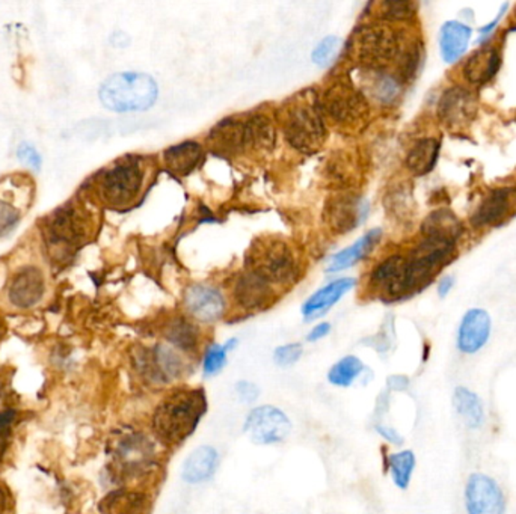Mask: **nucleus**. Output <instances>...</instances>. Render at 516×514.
Instances as JSON below:
<instances>
[{
	"mask_svg": "<svg viewBox=\"0 0 516 514\" xmlns=\"http://www.w3.org/2000/svg\"><path fill=\"white\" fill-rule=\"evenodd\" d=\"M206 412L204 389H177L163 398L154 412V432L163 442L181 443L197 430Z\"/></svg>",
	"mask_w": 516,
	"mask_h": 514,
	"instance_id": "f257e3e1",
	"label": "nucleus"
},
{
	"mask_svg": "<svg viewBox=\"0 0 516 514\" xmlns=\"http://www.w3.org/2000/svg\"><path fill=\"white\" fill-rule=\"evenodd\" d=\"M281 126L287 142L307 154L317 151L326 139L319 99L310 91L287 102L283 108Z\"/></svg>",
	"mask_w": 516,
	"mask_h": 514,
	"instance_id": "f03ea898",
	"label": "nucleus"
},
{
	"mask_svg": "<svg viewBox=\"0 0 516 514\" xmlns=\"http://www.w3.org/2000/svg\"><path fill=\"white\" fill-rule=\"evenodd\" d=\"M158 83L145 73L124 72L109 76L99 91L104 108L117 113L144 112L158 100Z\"/></svg>",
	"mask_w": 516,
	"mask_h": 514,
	"instance_id": "7ed1b4c3",
	"label": "nucleus"
},
{
	"mask_svg": "<svg viewBox=\"0 0 516 514\" xmlns=\"http://www.w3.org/2000/svg\"><path fill=\"white\" fill-rule=\"evenodd\" d=\"M402 49V38L386 22L368 23L361 27L352 45L359 67L373 70H385L386 65L399 59Z\"/></svg>",
	"mask_w": 516,
	"mask_h": 514,
	"instance_id": "20e7f679",
	"label": "nucleus"
},
{
	"mask_svg": "<svg viewBox=\"0 0 516 514\" xmlns=\"http://www.w3.org/2000/svg\"><path fill=\"white\" fill-rule=\"evenodd\" d=\"M144 183V170L140 159L126 157L113 163L97 177L95 190L100 199L111 207L131 206Z\"/></svg>",
	"mask_w": 516,
	"mask_h": 514,
	"instance_id": "39448f33",
	"label": "nucleus"
},
{
	"mask_svg": "<svg viewBox=\"0 0 516 514\" xmlns=\"http://www.w3.org/2000/svg\"><path fill=\"white\" fill-rule=\"evenodd\" d=\"M325 117L343 129L356 130L368 120L367 99L350 81L336 82L319 99Z\"/></svg>",
	"mask_w": 516,
	"mask_h": 514,
	"instance_id": "423d86ee",
	"label": "nucleus"
},
{
	"mask_svg": "<svg viewBox=\"0 0 516 514\" xmlns=\"http://www.w3.org/2000/svg\"><path fill=\"white\" fill-rule=\"evenodd\" d=\"M248 267L269 284H290L297 276V258L281 240L257 242L248 254Z\"/></svg>",
	"mask_w": 516,
	"mask_h": 514,
	"instance_id": "0eeeda50",
	"label": "nucleus"
},
{
	"mask_svg": "<svg viewBox=\"0 0 516 514\" xmlns=\"http://www.w3.org/2000/svg\"><path fill=\"white\" fill-rule=\"evenodd\" d=\"M91 229L92 220L90 213L77 204H68L59 209L54 216H50L45 227V236L52 247L67 251L88 240Z\"/></svg>",
	"mask_w": 516,
	"mask_h": 514,
	"instance_id": "6e6552de",
	"label": "nucleus"
},
{
	"mask_svg": "<svg viewBox=\"0 0 516 514\" xmlns=\"http://www.w3.org/2000/svg\"><path fill=\"white\" fill-rule=\"evenodd\" d=\"M245 433L252 442L258 445H274L283 442L292 432V421L278 407L265 404L254 407L248 413L245 424Z\"/></svg>",
	"mask_w": 516,
	"mask_h": 514,
	"instance_id": "1a4fd4ad",
	"label": "nucleus"
},
{
	"mask_svg": "<svg viewBox=\"0 0 516 514\" xmlns=\"http://www.w3.org/2000/svg\"><path fill=\"white\" fill-rule=\"evenodd\" d=\"M467 514H506L508 501L497 480L482 472L468 477L463 490Z\"/></svg>",
	"mask_w": 516,
	"mask_h": 514,
	"instance_id": "9d476101",
	"label": "nucleus"
},
{
	"mask_svg": "<svg viewBox=\"0 0 516 514\" xmlns=\"http://www.w3.org/2000/svg\"><path fill=\"white\" fill-rule=\"evenodd\" d=\"M454 247V243L440 238H424L411 257L406 258L411 291L426 284L427 279L441 267V264L453 254Z\"/></svg>",
	"mask_w": 516,
	"mask_h": 514,
	"instance_id": "9b49d317",
	"label": "nucleus"
},
{
	"mask_svg": "<svg viewBox=\"0 0 516 514\" xmlns=\"http://www.w3.org/2000/svg\"><path fill=\"white\" fill-rule=\"evenodd\" d=\"M32 201L31 179L9 177L0 184V238L11 233Z\"/></svg>",
	"mask_w": 516,
	"mask_h": 514,
	"instance_id": "f8f14e48",
	"label": "nucleus"
},
{
	"mask_svg": "<svg viewBox=\"0 0 516 514\" xmlns=\"http://www.w3.org/2000/svg\"><path fill=\"white\" fill-rule=\"evenodd\" d=\"M44 275L36 266H23L9 279V304L15 308L29 309L35 306L44 297Z\"/></svg>",
	"mask_w": 516,
	"mask_h": 514,
	"instance_id": "ddd939ff",
	"label": "nucleus"
},
{
	"mask_svg": "<svg viewBox=\"0 0 516 514\" xmlns=\"http://www.w3.org/2000/svg\"><path fill=\"white\" fill-rule=\"evenodd\" d=\"M367 211V202L363 198L342 193L329 199L325 209V220L336 233H350L363 222Z\"/></svg>",
	"mask_w": 516,
	"mask_h": 514,
	"instance_id": "4468645a",
	"label": "nucleus"
},
{
	"mask_svg": "<svg viewBox=\"0 0 516 514\" xmlns=\"http://www.w3.org/2000/svg\"><path fill=\"white\" fill-rule=\"evenodd\" d=\"M492 331V320L488 311L482 308H472L465 313L458 327L456 347L462 354H476L481 352Z\"/></svg>",
	"mask_w": 516,
	"mask_h": 514,
	"instance_id": "2eb2a0df",
	"label": "nucleus"
},
{
	"mask_svg": "<svg viewBox=\"0 0 516 514\" xmlns=\"http://www.w3.org/2000/svg\"><path fill=\"white\" fill-rule=\"evenodd\" d=\"M372 288L385 297H402L411 291L409 288L408 259L393 256L382 261L370 277Z\"/></svg>",
	"mask_w": 516,
	"mask_h": 514,
	"instance_id": "dca6fc26",
	"label": "nucleus"
},
{
	"mask_svg": "<svg viewBox=\"0 0 516 514\" xmlns=\"http://www.w3.org/2000/svg\"><path fill=\"white\" fill-rule=\"evenodd\" d=\"M477 112L476 100L462 88L445 91L438 104V115L445 127L463 129L474 120Z\"/></svg>",
	"mask_w": 516,
	"mask_h": 514,
	"instance_id": "f3484780",
	"label": "nucleus"
},
{
	"mask_svg": "<svg viewBox=\"0 0 516 514\" xmlns=\"http://www.w3.org/2000/svg\"><path fill=\"white\" fill-rule=\"evenodd\" d=\"M184 306L198 322H216L224 315V296L213 286H193L184 293Z\"/></svg>",
	"mask_w": 516,
	"mask_h": 514,
	"instance_id": "a211bd4d",
	"label": "nucleus"
},
{
	"mask_svg": "<svg viewBox=\"0 0 516 514\" xmlns=\"http://www.w3.org/2000/svg\"><path fill=\"white\" fill-rule=\"evenodd\" d=\"M359 85L356 86L364 97L375 100L377 103L390 104L399 99L402 83L397 77L385 70L358 68Z\"/></svg>",
	"mask_w": 516,
	"mask_h": 514,
	"instance_id": "6ab92c4d",
	"label": "nucleus"
},
{
	"mask_svg": "<svg viewBox=\"0 0 516 514\" xmlns=\"http://www.w3.org/2000/svg\"><path fill=\"white\" fill-rule=\"evenodd\" d=\"M234 296L238 304L245 309H261L270 304L274 297L272 284L258 276L257 273L248 270L236 284Z\"/></svg>",
	"mask_w": 516,
	"mask_h": 514,
	"instance_id": "aec40b11",
	"label": "nucleus"
},
{
	"mask_svg": "<svg viewBox=\"0 0 516 514\" xmlns=\"http://www.w3.org/2000/svg\"><path fill=\"white\" fill-rule=\"evenodd\" d=\"M354 286V279L343 277V279L331 282L324 288H320L319 291H316L315 295L311 296L310 299L307 300L302 306L304 318L307 322H311V320L322 317L328 313L329 309L333 308L334 305L337 304L338 300L342 299L347 291L352 290Z\"/></svg>",
	"mask_w": 516,
	"mask_h": 514,
	"instance_id": "412c9836",
	"label": "nucleus"
},
{
	"mask_svg": "<svg viewBox=\"0 0 516 514\" xmlns=\"http://www.w3.org/2000/svg\"><path fill=\"white\" fill-rule=\"evenodd\" d=\"M219 452L216 448L202 445L193 450L184 461L181 477L189 484H201L210 480L218 470Z\"/></svg>",
	"mask_w": 516,
	"mask_h": 514,
	"instance_id": "4be33fe9",
	"label": "nucleus"
},
{
	"mask_svg": "<svg viewBox=\"0 0 516 514\" xmlns=\"http://www.w3.org/2000/svg\"><path fill=\"white\" fill-rule=\"evenodd\" d=\"M512 195L513 193L506 189L491 192L482 201L481 206L477 207L476 213L472 215V225L477 228H482V227H490V225L501 222L512 209Z\"/></svg>",
	"mask_w": 516,
	"mask_h": 514,
	"instance_id": "5701e85b",
	"label": "nucleus"
},
{
	"mask_svg": "<svg viewBox=\"0 0 516 514\" xmlns=\"http://www.w3.org/2000/svg\"><path fill=\"white\" fill-rule=\"evenodd\" d=\"M453 407L467 429L479 430L486 420L485 406L479 393L467 386H456L453 393Z\"/></svg>",
	"mask_w": 516,
	"mask_h": 514,
	"instance_id": "b1692460",
	"label": "nucleus"
},
{
	"mask_svg": "<svg viewBox=\"0 0 516 514\" xmlns=\"http://www.w3.org/2000/svg\"><path fill=\"white\" fill-rule=\"evenodd\" d=\"M500 63H501V56H500L499 50L494 47L481 49L468 59L463 67V76L472 85H483L495 76V73L499 72Z\"/></svg>",
	"mask_w": 516,
	"mask_h": 514,
	"instance_id": "393cba45",
	"label": "nucleus"
},
{
	"mask_svg": "<svg viewBox=\"0 0 516 514\" xmlns=\"http://www.w3.org/2000/svg\"><path fill=\"white\" fill-rule=\"evenodd\" d=\"M472 34L470 27L459 22H447L441 27V56L445 63H452L462 58L470 44Z\"/></svg>",
	"mask_w": 516,
	"mask_h": 514,
	"instance_id": "a878e982",
	"label": "nucleus"
},
{
	"mask_svg": "<svg viewBox=\"0 0 516 514\" xmlns=\"http://www.w3.org/2000/svg\"><path fill=\"white\" fill-rule=\"evenodd\" d=\"M422 229L424 238H440L454 245L463 233L461 220L456 218L453 211L447 209H441L427 216Z\"/></svg>",
	"mask_w": 516,
	"mask_h": 514,
	"instance_id": "bb28decb",
	"label": "nucleus"
},
{
	"mask_svg": "<svg viewBox=\"0 0 516 514\" xmlns=\"http://www.w3.org/2000/svg\"><path fill=\"white\" fill-rule=\"evenodd\" d=\"M243 133H245V122L225 120L211 130V133L209 134V142L220 154L233 156L245 150Z\"/></svg>",
	"mask_w": 516,
	"mask_h": 514,
	"instance_id": "cd10ccee",
	"label": "nucleus"
},
{
	"mask_svg": "<svg viewBox=\"0 0 516 514\" xmlns=\"http://www.w3.org/2000/svg\"><path fill=\"white\" fill-rule=\"evenodd\" d=\"M104 514H150L151 499L140 490H118L103 501Z\"/></svg>",
	"mask_w": 516,
	"mask_h": 514,
	"instance_id": "c85d7f7f",
	"label": "nucleus"
},
{
	"mask_svg": "<svg viewBox=\"0 0 516 514\" xmlns=\"http://www.w3.org/2000/svg\"><path fill=\"white\" fill-rule=\"evenodd\" d=\"M381 229L375 228L364 234L363 238H358L352 247H346L337 256H334L329 263L328 272H342L345 268L352 267L359 263L364 257H367L381 240Z\"/></svg>",
	"mask_w": 516,
	"mask_h": 514,
	"instance_id": "c756f323",
	"label": "nucleus"
},
{
	"mask_svg": "<svg viewBox=\"0 0 516 514\" xmlns=\"http://www.w3.org/2000/svg\"><path fill=\"white\" fill-rule=\"evenodd\" d=\"M168 170L177 175H188L197 170L202 160V148L197 142H183L168 148L163 154Z\"/></svg>",
	"mask_w": 516,
	"mask_h": 514,
	"instance_id": "7c9ffc66",
	"label": "nucleus"
},
{
	"mask_svg": "<svg viewBox=\"0 0 516 514\" xmlns=\"http://www.w3.org/2000/svg\"><path fill=\"white\" fill-rule=\"evenodd\" d=\"M245 151L261 152L270 150L275 143L274 124L265 115H256L245 122Z\"/></svg>",
	"mask_w": 516,
	"mask_h": 514,
	"instance_id": "2f4dec72",
	"label": "nucleus"
},
{
	"mask_svg": "<svg viewBox=\"0 0 516 514\" xmlns=\"http://www.w3.org/2000/svg\"><path fill=\"white\" fill-rule=\"evenodd\" d=\"M440 156V142L433 138L418 141L406 157L408 170L415 175H426L435 168Z\"/></svg>",
	"mask_w": 516,
	"mask_h": 514,
	"instance_id": "473e14b6",
	"label": "nucleus"
},
{
	"mask_svg": "<svg viewBox=\"0 0 516 514\" xmlns=\"http://www.w3.org/2000/svg\"><path fill=\"white\" fill-rule=\"evenodd\" d=\"M388 470H390L393 483L400 489L406 490L413 480L414 470L417 465V459L413 450H404V451L394 452L388 456Z\"/></svg>",
	"mask_w": 516,
	"mask_h": 514,
	"instance_id": "72a5a7b5",
	"label": "nucleus"
},
{
	"mask_svg": "<svg viewBox=\"0 0 516 514\" xmlns=\"http://www.w3.org/2000/svg\"><path fill=\"white\" fill-rule=\"evenodd\" d=\"M165 336L167 340L174 344L175 347L184 350V352H192L197 349L198 345V331L192 323L188 322L186 318H175L167 329H165Z\"/></svg>",
	"mask_w": 516,
	"mask_h": 514,
	"instance_id": "f704fd0d",
	"label": "nucleus"
},
{
	"mask_svg": "<svg viewBox=\"0 0 516 514\" xmlns=\"http://www.w3.org/2000/svg\"><path fill=\"white\" fill-rule=\"evenodd\" d=\"M364 370H365V367L361 363V359L349 354V356H345V358L340 359L338 363L334 364L333 367H331L328 373L329 383L340 386V388H347L363 374Z\"/></svg>",
	"mask_w": 516,
	"mask_h": 514,
	"instance_id": "c9c22d12",
	"label": "nucleus"
},
{
	"mask_svg": "<svg viewBox=\"0 0 516 514\" xmlns=\"http://www.w3.org/2000/svg\"><path fill=\"white\" fill-rule=\"evenodd\" d=\"M236 340H229L227 344H210L207 347L204 359H202V373L206 377H213L222 372L227 364V354L236 347Z\"/></svg>",
	"mask_w": 516,
	"mask_h": 514,
	"instance_id": "e433bc0d",
	"label": "nucleus"
},
{
	"mask_svg": "<svg viewBox=\"0 0 516 514\" xmlns=\"http://www.w3.org/2000/svg\"><path fill=\"white\" fill-rule=\"evenodd\" d=\"M377 15L382 22H404L413 17L417 11V4L404 0H385L377 4Z\"/></svg>",
	"mask_w": 516,
	"mask_h": 514,
	"instance_id": "4c0bfd02",
	"label": "nucleus"
},
{
	"mask_svg": "<svg viewBox=\"0 0 516 514\" xmlns=\"http://www.w3.org/2000/svg\"><path fill=\"white\" fill-rule=\"evenodd\" d=\"M340 44H342V41L337 36H326L320 41L319 44L316 45L313 56H311L313 63L322 68L328 67L331 63H334V59L337 58Z\"/></svg>",
	"mask_w": 516,
	"mask_h": 514,
	"instance_id": "58836bf2",
	"label": "nucleus"
},
{
	"mask_svg": "<svg viewBox=\"0 0 516 514\" xmlns=\"http://www.w3.org/2000/svg\"><path fill=\"white\" fill-rule=\"evenodd\" d=\"M304 349L299 343H290V344L281 345L274 352V361L278 367L288 368L301 359Z\"/></svg>",
	"mask_w": 516,
	"mask_h": 514,
	"instance_id": "ea45409f",
	"label": "nucleus"
},
{
	"mask_svg": "<svg viewBox=\"0 0 516 514\" xmlns=\"http://www.w3.org/2000/svg\"><path fill=\"white\" fill-rule=\"evenodd\" d=\"M17 157L23 165H26L31 170H40L43 166L40 152L36 151V148L31 143H20V147L17 148Z\"/></svg>",
	"mask_w": 516,
	"mask_h": 514,
	"instance_id": "a19ab883",
	"label": "nucleus"
},
{
	"mask_svg": "<svg viewBox=\"0 0 516 514\" xmlns=\"http://www.w3.org/2000/svg\"><path fill=\"white\" fill-rule=\"evenodd\" d=\"M236 393H238L240 402H254L258 398V388L256 383L248 381H240L236 385Z\"/></svg>",
	"mask_w": 516,
	"mask_h": 514,
	"instance_id": "79ce46f5",
	"label": "nucleus"
},
{
	"mask_svg": "<svg viewBox=\"0 0 516 514\" xmlns=\"http://www.w3.org/2000/svg\"><path fill=\"white\" fill-rule=\"evenodd\" d=\"M376 432L381 434L382 438L388 441V442L394 443V445H402V443H404V438H402L399 432L393 429V427H388V425H376Z\"/></svg>",
	"mask_w": 516,
	"mask_h": 514,
	"instance_id": "37998d69",
	"label": "nucleus"
},
{
	"mask_svg": "<svg viewBox=\"0 0 516 514\" xmlns=\"http://www.w3.org/2000/svg\"><path fill=\"white\" fill-rule=\"evenodd\" d=\"M331 332V325L329 323H319L317 326L313 327V331L308 334L307 340L310 343H316V341L322 340L325 336L328 335Z\"/></svg>",
	"mask_w": 516,
	"mask_h": 514,
	"instance_id": "c03bdc74",
	"label": "nucleus"
},
{
	"mask_svg": "<svg viewBox=\"0 0 516 514\" xmlns=\"http://www.w3.org/2000/svg\"><path fill=\"white\" fill-rule=\"evenodd\" d=\"M386 385L391 391H406L409 386V379L406 376H402V374H394V376L388 377V381H386Z\"/></svg>",
	"mask_w": 516,
	"mask_h": 514,
	"instance_id": "a18cd8bd",
	"label": "nucleus"
},
{
	"mask_svg": "<svg viewBox=\"0 0 516 514\" xmlns=\"http://www.w3.org/2000/svg\"><path fill=\"white\" fill-rule=\"evenodd\" d=\"M453 276L443 277L440 281V286H438V295H440V297H445V296L449 295L450 290L453 288Z\"/></svg>",
	"mask_w": 516,
	"mask_h": 514,
	"instance_id": "49530a36",
	"label": "nucleus"
},
{
	"mask_svg": "<svg viewBox=\"0 0 516 514\" xmlns=\"http://www.w3.org/2000/svg\"><path fill=\"white\" fill-rule=\"evenodd\" d=\"M4 506H5L4 495H2V490H0V513H2V510H4Z\"/></svg>",
	"mask_w": 516,
	"mask_h": 514,
	"instance_id": "de8ad7c7",
	"label": "nucleus"
}]
</instances>
